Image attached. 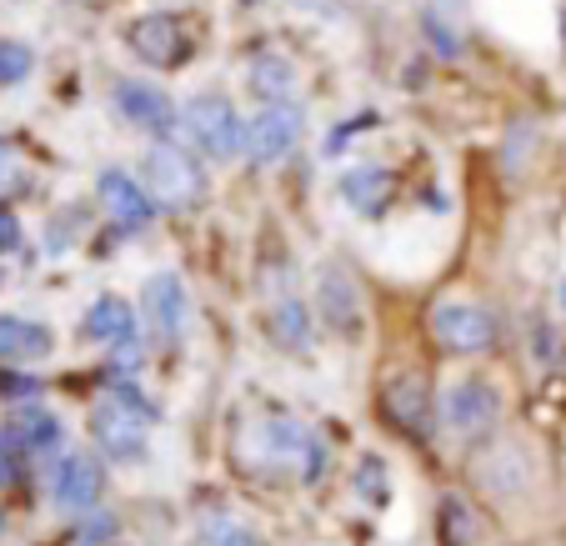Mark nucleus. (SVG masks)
<instances>
[{"label":"nucleus","instance_id":"obj_4","mask_svg":"<svg viewBox=\"0 0 566 546\" xmlns=\"http://www.w3.org/2000/svg\"><path fill=\"white\" fill-rule=\"evenodd\" d=\"M381 411H386V421H391L396 431L427 441L431 421H437V401H431L427 376L411 371V366H396V371L381 381Z\"/></svg>","mask_w":566,"mask_h":546},{"label":"nucleus","instance_id":"obj_20","mask_svg":"<svg viewBox=\"0 0 566 546\" xmlns=\"http://www.w3.org/2000/svg\"><path fill=\"white\" fill-rule=\"evenodd\" d=\"M276 342L286 351H306L311 346V316L296 296H281V306H276Z\"/></svg>","mask_w":566,"mask_h":546},{"label":"nucleus","instance_id":"obj_23","mask_svg":"<svg viewBox=\"0 0 566 546\" xmlns=\"http://www.w3.org/2000/svg\"><path fill=\"white\" fill-rule=\"evenodd\" d=\"M15 246H21V221L0 206V251H15Z\"/></svg>","mask_w":566,"mask_h":546},{"label":"nucleus","instance_id":"obj_1","mask_svg":"<svg viewBox=\"0 0 566 546\" xmlns=\"http://www.w3.org/2000/svg\"><path fill=\"white\" fill-rule=\"evenodd\" d=\"M150 427H156V411H150V401L140 397V391H130V386H116V391H111L106 401H96V411H91V437L116 461H140Z\"/></svg>","mask_w":566,"mask_h":546},{"label":"nucleus","instance_id":"obj_24","mask_svg":"<svg viewBox=\"0 0 566 546\" xmlns=\"http://www.w3.org/2000/svg\"><path fill=\"white\" fill-rule=\"evenodd\" d=\"M11 476H15V441L0 431V486L11 482Z\"/></svg>","mask_w":566,"mask_h":546},{"label":"nucleus","instance_id":"obj_21","mask_svg":"<svg viewBox=\"0 0 566 546\" xmlns=\"http://www.w3.org/2000/svg\"><path fill=\"white\" fill-rule=\"evenodd\" d=\"M25 71H31V51H25V45H15V41L0 45V86H15Z\"/></svg>","mask_w":566,"mask_h":546},{"label":"nucleus","instance_id":"obj_16","mask_svg":"<svg viewBox=\"0 0 566 546\" xmlns=\"http://www.w3.org/2000/svg\"><path fill=\"white\" fill-rule=\"evenodd\" d=\"M321 316L336 326V332H346L352 336V326H356V291H352V281H346V271H321Z\"/></svg>","mask_w":566,"mask_h":546},{"label":"nucleus","instance_id":"obj_26","mask_svg":"<svg viewBox=\"0 0 566 546\" xmlns=\"http://www.w3.org/2000/svg\"><path fill=\"white\" fill-rule=\"evenodd\" d=\"M562 41H566V11H562Z\"/></svg>","mask_w":566,"mask_h":546},{"label":"nucleus","instance_id":"obj_18","mask_svg":"<svg viewBox=\"0 0 566 546\" xmlns=\"http://www.w3.org/2000/svg\"><path fill=\"white\" fill-rule=\"evenodd\" d=\"M437 536H441V546H476V536H481L476 512H471L461 496H451L437 516Z\"/></svg>","mask_w":566,"mask_h":546},{"label":"nucleus","instance_id":"obj_12","mask_svg":"<svg viewBox=\"0 0 566 546\" xmlns=\"http://www.w3.org/2000/svg\"><path fill=\"white\" fill-rule=\"evenodd\" d=\"M116 111L140 130H171L176 106L166 101V91L146 86V81H120L116 86Z\"/></svg>","mask_w":566,"mask_h":546},{"label":"nucleus","instance_id":"obj_9","mask_svg":"<svg viewBox=\"0 0 566 546\" xmlns=\"http://www.w3.org/2000/svg\"><path fill=\"white\" fill-rule=\"evenodd\" d=\"M126 41L146 65H181L186 61V25L176 21L171 11H150V15H140V21H130Z\"/></svg>","mask_w":566,"mask_h":546},{"label":"nucleus","instance_id":"obj_22","mask_svg":"<svg viewBox=\"0 0 566 546\" xmlns=\"http://www.w3.org/2000/svg\"><path fill=\"white\" fill-rule=\"evenodd\" d=\"M206 546H261V542H256L251 526H221V532H211V542Z\"/></svg>","mask_w":566,"mask_h":546},{"label":"nucleus","instance_id":"obj_11","mask_svg":"<svg viewBox=\"0 0 566 546\" xmlns=\"http://www.w3.org/2000/svg\"><path fill=\"white\" fill-rule=\"evenodd\" d=\"M96 196H101L106 216L120 225V231H140V225L156 216V201H150V191L136 181V176H126V171H101Z\"/></svg>","mask_w":566,"mask_h":546},{"label":"nucleus","instance_id":"obj_15","mask_svg":"<svg viewBox=\"0 0 566 546\" xmlns=\"http://www.w3.org/2000/svg\"><path fill=\"white\" fill-rule=\"evenodd\" d=\"M342 196L356 206V211L376 216L386 201H391V176H386L381 166H356V171L342 176Z\"/></svg>","mask_w":566,"mask_h":546},{"label":"nucleus","instance_id":"obj_27","mask_svg":"<svg viewBox=\"0 0 566 546\" xmlns=\"http://www.w3.org/2000/svg\"><path fill=\"white\" fill-rule=\"evenodd\" d=\"M0 532H6V522H0Z\"/></svg>","mask_w":566,"mask_h":546},{"label":"nucleus","instance_id":"obj_3","mask_svg":"<svg viewBox=\"0 0 566 546\" xmlns=\"http://www.w3.org/2000/svg\"><path fill=\"white\" fill-rule=\"evenodd\" d=\"M181 120H186V136H191V146L201 150V156H211V161H231L235 150L247 146V126H241V116H235V106L226 96H196V101H186Z\"/></svg>","mask_w":566,"mask_h":546},{"label":"nucleus","instance_id":"obj_10","mask_svg":"<svg viewBox=\"0 0 566 546\" xmlns=\"http://www.w3.org/2000/svg\"><path fill=\"white\" fill-rule=\"evenodd\" d=\"M51 492H55V506H61V512L86 516L91 506L101 502V492H106V482H101V461L91 456V451H71V456L55 466Z\"/></svg>","mask_w":566,"mask_h":546},{"label":"nucleus","instance_id":"obj_25","mask_svg":"<svg viewBox=\"0 0 566 546\" xmlns=\"http://www.w3.org/2000/svg\"><path fill=\"white\" fill-rule=\"evenodd\" d=\"M111 536V516H96V522L86 526V536H81V546H96V542H106Z\"/></svg>","mask_w":566,"mask_h":546},{"label":"nucleus","instance_id":"obj_8","mask_svg":"<svg viewBox=\"0 0 566 546\" xmlns=\"http://www.w3.org/2000/svg\"><path fill=\"white\" fill-rule=\"evenodd\" d=\"M140 316H146V332L156 336L160 346H176L186 332V291H181V276L160 271V276L146 281L140 291Z\"/></svg>","mask_w":566,"mask_h":546},{"label":"nucleus","instance_id":"obj_6","mask_svg":"<svg viewBox=\"0 0 566 546\" xmlns=\"http://www.w3.org/2000/svg\"><path fill=\"white\" fill-rule=\"evenodd\" d=\"M301 111L291 106V101H266L261 106V116L247 126V150H251V161L256 166H276V161H286L291 150H296V140H301Z\"/></svg>","mask_w":566,"mask_h":546},{"label":"nucleus","instance_id":"obj_2","mask_svg":"<svg viewBox=\"0 0 566 546\" xmlns=\"http://www.w3.org/2000/svg\"><path fill=\"white\" fill-rule=\"evenodd\" d=\"M146 191L160 211H196L206 196V171L191 161V150L171 146V140H160V146L146 150Z\"/></svg>","mask_w":566,"mask_h":546},{"label":"nucleus","instance_id":"obj_13","mask_svg":"<svg viewBox=\"0 0 566 546\" xmlns=\"http://www.w3.org/2000/svg\"><path fill=\"white\" fill-rule=\"evenodd\" d=\"M86 342L101 346H136V322H130V306L120 296H101L86 311Z\"/></svg>","mask_w":566,"mask_h":546},{"label":"nucleus","instance_id":"obj_17","mask_svg":"<svg viewBox=\"0 0 566 546\" xmlns=\"http://www.w3.org/2000/svg\"><path fill=\"white\" fill-rule=\"evenodd\" d=\"M11 441L25 451H51L55 441H61V421H55L45 407H21L11 421Z\"/></svg>","mask_w":566,"mask_h":546},{"label":"nucleus","instance_id":"obj_14","mask_svg":"<svg viewBox=\"0 0 566 546\" xmlns=\"http://www.w3.org/2000/svg\"><path fill=\"white\" fill-rule=\"evenodd\" d=\"M51 332L25 316H0V361H41L51 356Z\"/></svg>","mask_w":566,"mask_h":546},{"label":"nucleus","instance_id":"obj_19","mask_svg":"<svg viewBox=\"0 0 566 546\" xmlns=\"http://www.w3.org/2000/svg\"><path fill=\"white\" fill-rule=\"evenodd\" d=\"M251 86H256L266 101H286L291 91H296V65L281 61V55H256V65H251Z\"/></svg>","mask_w":566,"mask_h":546},{"label":"nucleus","instance_id":"obj_7","mask_svg":"<svg viewBox=\"0 0 566 546\" xmlns=\"http://www.w3.org/2000/svg\"><path fill=\"white\" fill-rule=\"evenodd\" d=\"M496 411H502V397L481 376H467V381H457L447 391V427L457 437H486L496 427Z\"/></svg>","mask_w":566,"mask_h":546},{"label":"nucleus","instance_id":"obj_5","mask_svg":"<svg viewBox=\"0 0 566 546\" xmlns=\"http://www.w3.org/2000/svg\"><path fill=\"white\" fill-rule=\"evenodd\" d=\"M431 336H437L441 351L476 356V351H492L496 346V322H492V311L471 306V301H441V306L431 311Z\"/></svg>","mask_w":566,"mask_h":546}]
</instances>
